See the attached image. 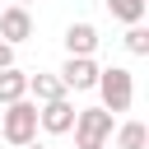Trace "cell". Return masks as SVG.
<instances>
[{
    "label": "cell",
    "instance_id": "cell-1",
    "mask_svg": "<svg viewBox=\"0 0 149 149\" xmlns=\"http://www.w3.org/2000/svg\"><path fill=\"white\" fill-rule=\"evenodd\" d=\"M93 88L102 93V112H112V116L130 112V102H135V74H130L126 65L98 70V84H93Z\"/></svg>",
    "mask_w": 149,
    "mask_h": 149
},
{
    "label": "cell",
    "instance_id": "cell-2",
    "mask_svg": "<svg viewBox=\"0 0 149 149\" xmlns=\"http://www.w3.org/2000/svg\"><path fill=\"white\" fill-rule=\"evenodd\" d=\"M0 140H9L19 149L37 140V102L33 98H19V102H9L0 112Z\"/></svg>",
    "mask_w": 149,
    "mask_h": 149
},
{
    "label": "cell",
    "instance_id": "cell-3",
    "mask_svg": "<svg viewBox=\"0 0 149 149\" xmlns=\"http://www.w3.org/2000/svg\"><path fill=\"white\" fill-rule=\"evenodd\" d=\"M70 130H74V149H107V140H112V112L79 107Z\"/></svg>",
    "mask_w": 149,
    "mask_h": 149
},
{
    "label": "cell",
    "instance_id": "cell-4",
    "mask_svg": "<svg viewBox=\"0 0 149 149\" xmlns=\"http://www.w3.org/2000/svg\"><path fill=\"white\" fill-rule=\"evenodd\" d=\"M74 112H79V107H74L70 98H56V102H42V107H37V126H42L47 135H65V130L74 126Z\"/></svg>",
    "mask_w": 149,
    "mask_h": 149
},
{
    "label": "cell",
    "instance_id": "cell-5",
    "mask_svg": "<svg viewBox=\"0 0 149 149\" xmlns=\"http://www.w3.org/2000/svg\"><path fill=\"white\" fill-rule=\"evenodd\" d=\"M28 37H33V14H28L23 5H9V9H0V42L19 47V42H28Z\"/></svg>",
    "mask_w": 149,
    "mask_h": 149
},
{
    "label": "cell",
    "instance_id": "cell-6",
    "mask_svg": "<svg viewBox=\"0 0 149 149\" xmlns=\"http://www.w3.org/2000/svg\"><path fill=\"white\" fill-rule=\"evenodd\" d=\"M61 84L74 88V93L93 88V84H98V65H93V56H65V65H61Z\"/></svg>",
    "mask_w": 149,
    "mask_h": 149
},
{
    "label": "cell",
    "instance_id": "cell-7",
    "mask_svg": "<svg viewBox=\"0 0 149 149\" xmlns=\"http://www.w3.org/2000/svg\"><path fill=\"white\" fill-rule=\"evenodd\" d=\"M28 98L42 107V102H56V98H65V84H61V74H47V70H37V74H28Z\"/></svg>",
    "mask_w": 149,
    "mask_h": 149
},
{
    "label": "cell",
    "instance_id": "cell-8",
    "mask_svg": "<svg viewBox=\"0 0 149 149\" xmlns=\"http://www.w3.org/2000/svg\"><path fill=\"white\" fill-rule=\"evenodd\" d=\"M65 51L70 56H93L98 51V28L93 23H70L65 28Z\"/></svg>",
    "mask_w": 149,
    "mask_h": 149
},
{
    "label": "cell",
    "instance_id": "cell-9",
    "mask_svg": "<svg viewBox=\"0 0 149 149\" xmlns=\"http://www.w3.org/2000/svg\"><path fill=\"white\" fill-rule=\"evenodd\" d=\"M19 98H28V74L19 65H9V70H0V107H9Z\"/></svg>",
    "mask_w": 149,
    "mask_h": 149
},
{
    "label": "cell",
    "instance_id": "cell-10",
    "mask_svg": "<svg viewBox=\"0 0 149 149\" xmlns=\"http://www.w3.org/2000/svg\"><path fill=\"white\" fill-rule=\"evenodd\" d=\"M102 5H107V14L121 19L126 28H130V23H144V9H149V0H102Z\"/></svg>",
    "mask_w": 149,
    "mask_h": 149
},
{
    "label": "cell",
    "instance_id": "cell-11",
    "mask_svg": "<svg viewBox=\"0 0 149 149\" xmlns=\"http://www.w3.org/2000/svg\"><path fill=\"white\" fill-rule=\"evenodd\" d=\"M144 144H149L144 121H121L116 126V149H144Z\"/></svg>",
    "mask_w": 149,
    "mask_h": 149
},
{
    "label": "cell",
    "instance_id": "cell-12",
    "mask_svg": "<svg viewBox=\"0 0 149 149\" xmlns=\"http://www.w3.org/2000/svg\"><path fill=\"white\" fill-rule=\"evenodd\" d=\"M126 51L130 56H149V28L144 23H130L126 28Z\"/></svg>",
    "mask_w": 149,
    "mask_h": 149
},
{
    "label": "cell",
    "instance_id": "cell-13",
    "mask_svg": "<svg viewBox=\"0 0 149 149\" xmlns=\"http://www.w3.org/2000/svg\"><path fill=\"white\" fill-rule=\"evenodd\" d=\"M9 65H14V47H9V42H0V70H9Z\"/></svg>",
    "mask_w": 149,
    "mask_h": 149
},
{
    "label": "cell",
    "instance_id": "cell-14",
    "mask_svg": "<svg viewBox=\"0 0 149 149\" xmlns=\"http://www.w3.org/2000/svg\"><path fill=\"white\" fill-rule=\"evenodd\" d=\"M23 149H47V144H37V140H33V144H23Z\"/></svg>",
    "mask_w": 149,
    "mask_h": 149
},
{
    "label": "cell",
    "instance_id": "cell-15",
    "mask_svg": "<svg viewBox=\"0 0 149 149\" xmlns=\"http://www.w3.org/2000/svg\"><path fill=\"white\" fill-rule=\"evenodd\" d=\"M14 5H23V9H28V5H33V0H14Z\"/></svg>",
    "mask_w": 149,
    "mask_h": 149
}]
</instances>
